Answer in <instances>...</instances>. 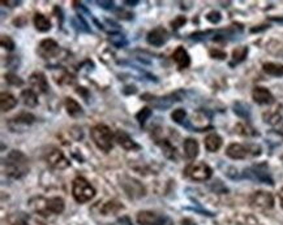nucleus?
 Here are the masks:
<instances>
[{"mask_svg": "<svg viewBox=\"0 0 283 225\" xmlns=\"http://www.w3.org/2000/svg\"><path fill=\"white\" fill-rule=\"evenodd\" d=\"M4 173L11 178H21L29 172L28 156L20 150H12L3 159Z\"/></svg>", "mask_w": 283, "mask_h": 225, "instance_id": "obj_1", "label": "nucleus"}, {"mask_svg": "<svg viewBox=\"0 0 283 225\" xmlns=\"http://www.w3.org/2000/svg\"><path fill=\"white\" fill-rule=\"evenodd\" d=\"M90 135H92L93 142L96 143V146L100 150L108 152L111 151L112 146H114V141H115V134L112 133L111 129L104 125V124H98L90 131Z\"/></svg>", "mask_w": 283, "mask_h": 225, "instance_id": "obj_2", "label": "nucleus"}, {"mask_svg": "<svg viewBox=\"0 0 283 225\" xmlns=\"http://www.w3.org/2000/svg\"><path fill=\"white\" fill-rule=\"evenodd\" d=\"M72 194L76 202L86 203V202L92 201L93 198H94L96 190L90 185V182L88 180H85L84 177H77L73 180Z\"/></svg>", "mask_w": 283, "mask_h": 225, "instance_id": "obj_3", "label": "nucleus"}, {"mask_svg": "<svg viewBox=\"0 0 283 225\" xmlns=\"http://www.w3.org/2000/svg\"><path fill=\"white\" fill-rule=\"evenodd\" d=\"M185 174L188 177L193 180V181H207L213 174V169L207 166L206 163L199 162V163H192L185 168Z\"/></svg>", "mask_w": 283, "mask_h": 225, "instance_id": "obj_4", "label": "nucleus"}, {"mask_svg": "<svg viewBox=\"0 0 283 225\" xmlns=\"http://www.w3.org/2000/svg\"><path fill=\"white\" fill-rule=\"evenodd\" d=\"M243 177L253 180V181L263 182V184H267V185H273V184H274L270 173H269L267 166L265 163H263V164H257V166H253L251 167V168L244 169Z\"/></svg>", "mask_w": 283, "mask_h": 225, "instance_id": "obj_5", "label": "nucleus"}, {"mask_svg": "<svg viewBox=\"0 0 283 225\" xmlns=\"http://www.w3.org/2000/svg\"><path fill=\"white\" fill-rule=\"evenodd\" d=\"M44 159L48 166L52 167L54 169L63 170L71 166V162L64 156L63 151L59 150L58 147H50L44 154Z\"/></svg>", "mask_w": 283, "mask_h": 225, "instance_id": "obj_6", "label": "nucleus"}, {"mask_svg": "<svg viewBox=\"0 0 283 225\" xmlns=\"http://www.w3.org/2000/svg\"><path fill=\"white\" fill-rule=\"evenodd\" d=\"M249 203L253 208L260 209V211H266L274 207V198L269 191L259 190L252 194L249 198Z\"/></svg>", "mask_w": 283, "mask_h": 225, "instance_id": "obj_7", "label": "nucleus"}, {"mask_svg": "<svg viewBox=\"0 0 283 225\" xmlns=\"http://www.w3.org/2000/svg\"><path fill=\"white\" fill-rule=\"evenodd\" d=\"M178 94H179V93L168 95V96H156V95L144 94L141 96V99H144L145 102H149L153 107H156L158 110H167L168 107L172 106V103L174 102H179V100H182V98L178 96Z\"/></svg>", "mask_w": 283, "mask_h": 225, "instance_id": "obj_8", "label": "nucleus"}, {"mask_svg": "<svg viewBox=\"0 0 283 225\" xmlns=\"http://www.w3.org/2000/svg\"><path fill=\"white\" fill-rule=\"evenodd\" d=\"M36 121V116L29 112H21L20 115L15 116L7 123L11 131H22L26 127L32 125Z\"/></svg>", "mask_w": 283, "mask_h": 225, "instance_id": "obj_9", "label": "nucleus"}, {"mask_svg": "<svg viewBox=\"0 0 283 225\" xmlns=\"http://www.w3.org/2000/svg\"><path fill=\"white\" fill-rule=\"evenodd\" d=\"M59 51H60L59 44L56 43L54 39L42 40V42L40 43V46H38V50H37L38 55H40L42 59H46V60L52 59V57L58 56Z\"/></svg>", "mask_w": 283, "mask_h": 225, "instance_id": "obj_10", "label": "nucleus"}, {"mask_svg": "<svg viewBox=\"0 0 283 225\" xmlns=\"http://www.w3.org/2000/svg\"><path fill=\"white\" fill-rule=\"evenodd\" d=\"M123 189L129 198H141L145 195L144 186L141 185L139 181H136L133 178L125 177L121 181Z\"/></svg>", "mask_w": 283, "mask_h": 225, "instance_id": "obj_11", "label": "nucleus"}, {"mask_svg": "<svg viewBox=\"0 0 283 225\" xmlns=\"http://www.w3.org/2000/svg\"><path fill=\"white\" fill-rule=\"evenodd\" d=\"M168 39V33L166 32V29L162 28V26H157L153 30H150L146 37V40L150 46H154V47H161L163 46Z\"/></svg>", "mask_w": 283, "mask_h": 225, "instance_id": "obj_12", "label": "nucleus"}, {"mask_svg": "<svg viewBox=\"0 0 283 225\" xmlns=\"http://www.w3.org/2000/svg\"><path fill=\"white\" fill-rule=\"evenodd\" d=\"M29 83L30 86L34 89L36 93H40V94H46L48 91V81L46 78V75L42 73V72H34L30 77H29Z\"/></svg>", "mask_w": 283, "mask_h": 225, "instance_id": "obj_13", "label": "nucleus"}, {"mask_svg": "<svg viewBox=\"0 0 283 225\" xmlns=\"http://www.w3.org/2000/svg\"><path fill=\"white\" fill-rule=\"evenodd\" d=\"M115 141L120 147H123L124 150L127 151H137L141 149L139 143H136V141H133L131 135L127 134L124 131H116Z\"/></svg>", "mask_w": 283, "mask_h": 225, "instance_id": "obj_14", "label": "nucleus"}, {"mask_svg": "<svg viewBox=\"0 0 283 225\" xmlns=\"http://www.w3.org/2000/svg\"><path fill=\"white\" fill-rule=\"evenodd\" d=\"M252 98L260 106H269V104L274 103V96H273L270 91L267 90L266 87H255L253 91H252Z\"/></svg>", "mask_w": 283, "mask_h": 225, "instance_id": "obj_15", "label": "nucleus"}, {"mask_svg": "<svg viewBox=\"0 0 283 225\" xmlns=\"http://www.w3.org/2000/svg\"><path fill=\"white\" fill-rule=\"evenodd\" d=\"M251 154V150L248 147L240 145V143H231L226 150V155L228 158L234 159V160H242L245 159L248 155Z\"/></svg>", "mask_w": 283, "mask_h": 225, "instance_id": "obj_16", "label": "nucleus"}, {"mask_svg": "<svg viewBox=\"0 0 283 225\" xmlns=\"http://www.w3.org/2000/svg\"><path fill=\"white\" fill-rule=\"evenodd\" d=\"M172 59L176 63L178 68L179 69H185V68L189 67V64H191V57L188 55L187 50L182 46L176 48L174 54H172Z\"/></svg>", "mask_w": 283, "mask_h": 225, "instance_id": "obj_17", "label": "nucleus"}, {"mask_svg": "<svg viewBox=\"0 0 283 225\" xmlns=\"http://www.w3.org/2000/svg\"><path fill=\"white\" fill-rule=\"evenodd\" d=\"M162 215L153 212V211H141L137 213V223L140 225H157L160 223Z\"/></svg>", "mask_w": 283, "mask_h": 225, "instance_id": "obj_18", "label": "nucleus"}, {"mask_svg": "<svg viewBox=\"0 0 283 225\" xmlns=\"http://www.w3.org/2000/svg\"><path fill=\"white\" fill-rule=\"evenodd\" d=\"M222 138L221 135H218L217 133H211L205 138V149H206L209 152H217L222 147Z\"/></svg>", "mask_w": 283, "mask_h": 225, "instance_id": "obj_19", "label": "nucleus"}, {"mask_svg": "<svg viewBox=\"0 0 283 225\" xmlns=\"http://www.w3.org/2000/svg\"><path fill=\"white\" fill-rule=\"evenodd\" d=\"M183 147H184V154H185V156H187L188 159L193 160V159L197 158L200 147H199V142H197L196 139L187 138L185 141H184Z\"/></svg>", "mask_w": 283, "mask_h": 225, "instance_id": "obj_20", "label": "nucleus"}, {"mask_svg": "<svg viewBox=\"0 0 283 225\" xmlns=\"http://www.w3.org/2000/svg\"><path fill=\"white\" fill-rule=\"evenodd\" d=\"M64 208H65V205H64V201L60 197H54V198H47V211L48 215H60L63 212Z\"/></svg>", "mask_w": 283, "mask_h": 225, "instance_id": "obj_21", "label": "nucleus"}, {"mask_svg": "<svg viewBox=\"0 0 283 225\" xmlns=\"http://www.w3.org/2000/svg\"><path fill=\"white\" fill-rule=\"evenodd\" d=\"M248 47L247 46H240V47H236L234 51H232L231 55V61H230V67H235L238 64L243 63L245 57L248 56Z\"/></svg>", "mask_w": 283, "mask_h": 225, "instance_id": "obj_22", "label": "nucleus"}, {"mask_svg": "<svg viewBox=\"0 0 283 225\" xmlns=\"http://www.w3.org/2000/svg\"><path fill=\"white\" fill-rule=\"evenodd\" d=\"M16 106L17 99L12 94H9V93H1V95H0V107H1L3 112L11 111Z\"/></svg>", "mask_w": 283, "mask_h": 225, "instance_id": "obj_23", "label": "nucleus"}, {"mask_svg": "<svg viewBox=\"0 0 283 225\" xmlns=\"http://www.w3.org/2000/svg\"><path fill=\"white\" fill-rule=\"evenodd\" d=\"M65 110H67L68 115L72 116V117H79V116L84 113V111L79 104V102H76L73 98L65 99Z\"/></svg>", "mask_w": 283, "mask_h": 225, "instance_id": "obj_24", "label": "nucleus"}, {"mask_svg": "<svg viewBox=\"0 0 283 225\" xmlns=\"http://www.w3.org/2000/svg\"><path fill=\"white\" fill-rule=\"evenodd\" d=\"M101 213H103V215H115L119 211L124 209V206L121 203H119L118 201H110L106 202L103 205L101 206Z\"/></svg>", "mask_w": 283, "mask_h": 225, "instance_id": "obj_25", "label": "nucleus"}, {"mask_svg": "<svg viewBox=\"0 0 283 225\" xmlns=\"http://www.w3.org/2000/svg\"><path fill=\"white\" fill-rule=\"evenodd\" d=\"M21 100L24 103L26 107H37L38 106V96H37V93L32 89H26L21 93Z\"/></svg>", "mask_w": 283, "mask_h": 225, "instance_id": "obj_26", "label": "nucleus"}, {"mask_svg": "<svg viewBox=\"0 0 283 225\" xmlns=\"http://www.w3.org/2000/svg\"><path fill=\"white\" fill-rule=\"evenodd\" d=\"M34 26H36L38 32L46 33L51 29V22H50V20L44 15L37 13L36 16H34Z\"/></svg>", "mask_w": 283, "mask_h": 225, "instance_id": "obj_27", "label": "nucleus"}, {"mask_svg": "<svg viewBox=\"0 0 283 225\" xmlns=\"http://www.w3.org/2000/svg\"><path fill=\"white\" fill-rule=\"evenodd\" d=\"M263 71L273 77H283V65L277 63H265L263 65Z\"/></svg>", "mask_w": 283, "mask_h": 225, "instance_id": "obj_28", "label": "nucleus"}, {"mask_svg": "<svg viewBox=\"0 0 283 225\" xmlns=\"http://www.w3.org/2000/svg\"><path fill=\"white\" fill-rule=\"evenodd\" d=\"M234 112L240 117H243V119H248L251 116V108L245 103L242 102H236L234 104Z\"/></svg>", "mask_w": 283, "mask_h": 225, "instance_id": "obj_29", "label": "nucleus"}, {"mask_svg": "<svg viewBox=\"0 0 283 225\" xmlns=\"http://www.w3.org/2000/svg\"><path fill=\"white\" fill-rule=\"evenodd\" d=\"M235 224L236 225H259V221L255 216L252 215H238L235 217Z\"/></svg>", "mask_w": 283, "mask_h": 225, "instance_id": "obj_30", "label": "nucleus"}, {"mask_svg": "<svg viewBox=\"0 0 283 225\" xmlns=\"http://www.w3.org/2000/svg\"><path fill=\"white\" fill-rule=\"evenodd\" d=\"M160 146H161V149H162V152H163L166 158L175 159V155H176L175 147L172 146L171 143L168 142L167 139H164L163 142H161Z\"/></svg>", "mask_w": 283, "mask_h": 225, "instance_id": "obj_31", "label": "nucleus"}, {"mask_svg": "<svg viewBox=\"0 0 283 225\" xmlns=\"http://www.w3.org/2000/svg\"><path fill=\"white\" fill-rule=\"evenodd\" d=\"M263 120H265V123L270 124L271 127H278L282 124V116L279 115L278 112H273V113H265L263 115Z\"/></svg>", "mask_w": 283, "mask_h": 225, "instance_id": "obj_32", "label": "nucleus"}, {"mask_svg": "<svg viewBox=\"0 0 283 225\" xmlns=\"http://www.w3.org/2000/svg\"><path fill=\"white\" fill-rule=\"evenodd\" d=\"M152 110L149 108V107H144L142 110H140L139 112H137V115H136V120L139 121L140 125H144L145 123H146V120L152 116Z\"/></svg>", "mask_w": 283, "mask_h": 225, "instance_id": "obj_33", "label": "nucleus"}, {"mask_svg": "<svg viewBox=\"0 0 283 225\" xmlns=\"http://www.w3.org/2000/svg\"><path fill=\"white\" fill-rule=\"evenodd\" d=\"M110 42H111L112 46H115L116 48H121L124 46H127V39L125 37L121 36V34H111L110 36Z\"/></svg>", "mask_w": 283, "mask_h": 225, "instance_id": "obj_34", "label": "nucleus"}, {"mask_svg": "<svg viewBox=\"0 0 283 225\" xmlns=\"http://www.w3.org/2000/svg\"><path fill=\"white\" fill-rule=\"evenodd\" d=\"M185 117H187V112L183 108H178L171 113V119L178 124H184Z\"/></svg>", "mask_w": 283, "mask_h": 225, "instance_id": "obj_35", "label": "nucleus"}, {"mask_svg": "<svg viewBox=\"0 0 283 225\" xmlns=\"http://www.w3.org/2000/svg\"><path fill=\"white\" fill-rule=\"evenodd\" d=\"M5 81L9 83V85H12V86H21L22 85V79L19 77V75H13V73H7V75H4Z\"/></svg>", "mask_w": 283, "mask_h": 225, "instance_id": "obj_36", "label": "nucleus"}, {"mask_svg": "<svg viewBox=\"0 0 283 225\" xmlns=\"http://www.w3.org/2000/svg\"><path fill=\"white\" fill-rule=\"evenodd\" d=\"M0 43H1V47L8 50V51H12L13 48H15V42H13V39L9 36H1Z\"/></svg>", "mask_w": 283, "mask_h": 225, "instance_id": "obj_37", "label": "nucleus"}, {"mask_svg": "<svg viewBox=\"0 0 283 225\" xmlns=\"http://www.w3.org/2000/svg\"><path fill=\"white\" fill-rule=\"evenodd\" d=\"M206 20L211 24H218L222 20V16H221V13L218 11H211L206 15Z\"/></svg>", "mask_w": 283, "mask_h": 225, "instance_id": "obj_38", "label": "nucleus"}, {"mask_svg": "<svg viewBox=\"0 0 283 225\" xmlns=\"http://www.w3.org/2000/svg\"><path fill=\"white\" fill-rule=\"evenodd\" d=\"M209 54H210V57H213V59L223 60L227 57V54L224 51H222V50H220V48H211L210 51H209Z\"/></svg>", "mask_w": 283, "mask_h": 225, "instance_id": "obj_39", "label": "nucleus"}, {"mask_svg": "<svg viewBox=\"0 0 283 225\" xmlns=\"http://www.w3.org/2000/svg\"><path fill=\"white\" fill-rule=\"evenodd\" d=\"M11 225H30V217H26L24 215H19L15 216Z\"/></svg>", "mask_w": 283, "mask_h": 225, "instance_id": "obj_40", "label": "nucleus"}, {"mask_svg": "<svg viewBox=\"0 0 283 225\" xmlns=\"http://www.w3.org/2000/svg\"><path fill=\"white\" fill-rule=\"evenodd\" d=\"M187 22V19L184 16H178L175 19V20L172 21L171 22V26L174 30H178L179 28H182V26H184V24Z\"/></svg>", "mask_w": 283, "mask_h": 225, "instance_id": "obj_41", "label": "nucleus"}, {"mask_svg": "<svg viewBox=\"0 0 283 225\" xmlns=\"http://www.w3.org/2000/svg\"><path fill=\"white\" fill-rule=\"evenodd\" d=\"M97 4L104 9L114 8V1H103V0H101V1H97Z\"/></svg>", "mask_w": 283, "mask_h": 225, "instance_id": "obj_42", "label": "nucleus"}, {"mask_svg": "<svg viewBox=\"0 0 283 225\" xmlns=\"http://www.w3.org/2000/svg\"><path fill=\"white\" fill-rule=\"evenodd\" d=\"M157 225H174V221H172L168 216H162L161 217L160 223Z\"/></svg>", "mask_w": 283, "mask_h": 225, "instance_id": "obj_43", "label": "nucleus"}, {"mask_svg": "<svg viewBox=\"0 0 283 225\" xmlns=\"http://www.w3.org/2000/svg\"><path fill=\"white\" fill-rule=\"evenodd\" d=\"M1 3H3V4H12V7H16V5L20 4L21 1H16V0H15V1H11V0H7V1H5V0H3Z\"/></svg>", "mask_w": 283, "mask_h": 225, "instance_id": "obj_44", "label": "nucleus"}, {"mask_svg": "<svg viewBox=\"0 0 283 225\" xmlns=\"http://www.w3.org/2000/svg\"><path fill=\"white\" fill-rule=\"evenodd\" d=\"M125 4H128V5H131V7H135V5H137L139 4V0H133V1H124Z\"/></svg>", "mask_w": 283, "mask_h": 225, "instance_id": "obj_45", "label": "nucleus"}, {"mask_svg": "<svg viewBox=\"0 0 283 225\" xmlns=\"http://www.w3.org/2000/svg\"><path fill=\"white\" fill-rule=\"evenodd\" d=\"M279 199H281V206H282V208H283V188L281 190H279Z\"/></svg>", "mask_w": 283, "mask_h": 225, "instance_id": "obj_46", "label": "nucleus"}, {"mask_svg": "<svg viewBox=\"0 0 283 225\" xmlns=\"http://www.w3.org/2000/svg\"><path fill=\"white\" fill-rule=\"evenodd\" d=\"M273 21H278V22H283V19H279V17H274V19H271Z\"/></svg>", "mask_w": 283, "mask_h": 225, "instance_id": "obj_47", "label": "nucleus"}]
</instances>
